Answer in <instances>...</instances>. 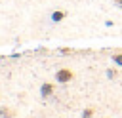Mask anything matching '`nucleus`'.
I'll use <instances>...</instances> for the list:
<instances>
[{
  "instance_id": "f257e3e1",
  "label": "nucleus",
  "mask_w": 122,
  "mask_h": 118,
  "mask_svg": "<svg viewBox=\"0 0 122 118\" xmlns=\"http://www.w3.org/2000/svg\"><path fill=\"white\" fill-rule=\"evenodd\" d=\"M72 78H74V72H72L71 69H67V67H65V69H59V70L55 72V80H57L59 84H69Z\"/></svg>"
},
{
  "instance_id": "f03ea898",
  "label": "nucleus",
  "mask_w": 122,
  "mask_h": 118,
  "mask_svg": "<svg viewBox=\"0 0 122 118\" xmlns=\"http://www.w3.org/2000/svg\"><path fill=\"white\" fill-rule=\"evenodd\" d=\"M53 91H55V86L51 82H44L40 86V95L42 97H50V95H53Z\"/></svg>"
},
{
  "instance_id": "7ed1b4c3",
  "label": "nucleus",
  "mask_w": 122,
  "mask_h": 118,
  "mask_svg": "<svg viewBox=\"0 0 122 118\" xmlns=\"http://www.w3.org/2000/svg\"><path fill=\"white\" fill-rule=\"evenodd\" d=\"M15 116V110L10 108V107H0V118H13Z\"/></svg>"
},
{
  "instance_id": "20e7f679",
  "label": "nucleus",
  "mask_w": 122,
  "mask_h": 118,
  "mask_svg": "<svg viewBox=\"0 0 122 118\" xmlns=\"http://www.w3.org/2000/svg\"><path fill=\"white\" fill-rule=\"evenodd\" d=\"M65 15H67L65 11H53V13H51V21H55V23H57V21L65 19Z\"/></svg>"
},
{
  "instance_id": "39448f33",
  "label": "nucleus",
  "mask_w": 122,
  "mask_h": 118,
  "mask_svg": "<svg viewBox=\"0 0 122 118\" xmlns=\"http://www.w3.org/2000/svg\"><path fill=\"white\" fill-rule=\"evenodd\" d=\"M93 114H95V108H93V107H88V108L82 110V118H92Z\"/></svg>"
},
{
  "instance_id": "423d86ee",
  "label": "nucleus",
  "mask_w": 122,
  "mask_h": 118,
  "mask_svg": "<svg viewBox=\"0 0 122 118\" xmlns=\"http://www.w3.org/2000/svg\"><path fill=\"white\" fill-rule=\"evenodd\" d=\"M112 61H114L116 65H120V67H122V51H116V53L112 55Z\"/></svg>"
},
{
  "instance_id": "0eeeda50",
  "label": "nucleus",
  "mask_w": 122,
  "mask_h": 118,
  "mask_svg": "<svg viewBox=\"0 0 122 118\" xmlns=\"http://www.w3.org/2000/svg\"><path fill=\"white\" fill-rule=\"evenodd\" d=\"M107 74H109V78H112V76L116 78V76H118V70H114V69H109V72H107Z\"/></svg>"
}]
</instances>
